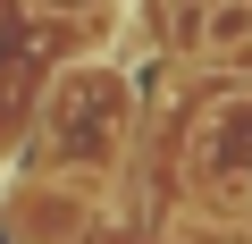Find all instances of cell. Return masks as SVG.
Segmentation results:
<instances>
[{
	"label": "cell",
	"mask_w": 252,
	"mask_h": 244,
	"mask_svg": "<svg viewBox=\"0 0 252 244\" xmlns=\"http://www.w3.org/2000/svg\"><path fill=\"white\" fill-rule=\"evenodd\" d=\"M193 34H202L210 59H244V51H252V0H202Z\"/></svg>",
	"instance_id": "7a4b0ae2"
},
{
	"label": "cell",
	"mask_w": 252,
	"mask_h": 244,
	"mask_svg": "<svg viewBox=\"0 0 252 244\" xmlns=\"http://www.w3.org/2000/svg\"><path fill=\"white\" fill-rule=\"evenodd\" d=\"M9 227H17L26 244H76V236H84V202L42 177V185H17V194H9Z\"/></svg>",
	"instance_id": "6da1fadb"
},
{
	"label": "cell",
	"mask_w": 252,
	"mask_h": 244,
	"mask_svg": "<svg viewBox=\"0 0 252 244\" xmlns=\"http://www.w3.org/2000/svg\"><path fill=\"white\" fill-rule=\"evenodd\" d=\"M42 17H84V9H101V0H34Z\"/></svg>",
	"instance_id": "3957f363"
}]
</instances>
